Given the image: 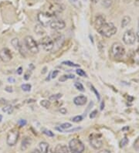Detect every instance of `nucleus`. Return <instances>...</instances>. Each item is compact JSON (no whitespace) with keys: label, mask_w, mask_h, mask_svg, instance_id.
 I'll use <instances>...</instances> for the list:
<instances>
[{"label":"nucleus","mask_w":139,"mask_h":153,"mask_svg":"<svg viewBox=\"0 0 139 153\" xmlns=\"http://www.w3.org/2000/svg\"><path fill=\"white\" fill-rule=\"evenodd\" d=\"M102 36L105 37H111L117 33V27L112 22H105L100 29L97 30Z\"/></svg>","instance_id":"obj_1"},{"label":"nucleus","mask_w":139,"mask_h":153,"mask_svg":"<svg viewBox=\"0 0 139 153\" xmlns=\"http://www.w3.org/2000/svg\"><path fill=\"white\" fill-rule=\"evenodd\" d=\"M84 149V145L78 138H73L69 142V150L71 153H83Z\"/></svg>","instance_id":"obj_2"},{"label":"nucleus","mask_w":139,"mask_h":153,"mask_svg":"<svg viewBox=\"0 0 139 153\" xmlns=\"http://www.w3.org/2000/svg\"><path fill=\"white\" fill-rule=\"evenodd\" d=\"M64 10V6L62 4L59 3H52L47 8V10L43 13L48 14L51 17H54L55 16L58 15L59 13H61Z\"/></svg>","instance_id":"obj_3"},{"label":"nucleus","mask_w":139,"mask_h":153,"mask_svg":"<svg viewBox=\"0 0 139 153\" xmlns=\"http://www.w3.org/2000/svg\"><path fill=\"white\" fill-rule=\"evenodd\" d=\"M24 43L26 48L32 53H37L39 52V47L35 39L31 36H26L24 39Z\"/></svg>","instance_id":"obj_4"},{"label":"nucleus","mask_w":139,"mask_h":153,"mask_svg":"<svg viewBox=\"0 0 139 153\" xmlns=\"http://www.w3.org/2000/svg\"><path fill=\"white\" fill-rule=\"evenodd\" d=\"M111 53L114 58H121L125 53V49L120 43H114L111 47Z\"/></svg>","instance_id":"obj_5"},{"label":"nucleus","mask_w":139,"mask_h":153,"mask_svg":"<svg viewBox=\"0 0 139 153\" xmlns=\"http://www.w3.org/2000/svg\"><path fill=\"white\" fill-rule=\"evenodd\" d=\"M39 44L42 46L43 49L45 51H51L54 47V39L50 36H46L39 39Z\"/></svg>","instance_id":"obj_6"},{"label":"nucleus","mask_w":139,"mask_h":153,"mask_svg":"<svg viewBox=\"0 0 139 153\" xmlns=\"http://www.w3.org/2000/svg\"><path fill=\"white\" fill-rule=\"evenodd\" d=\"M19 138V132L16 129H13L11 131H9L8 132L7 138H6V142H7L8 146H15L18 142Z\"/></svg>","instance_id":"obj_7"},{"label":"nucleus","mask_w":139,"mask_h":153,"mask_svg":"<svg viewBox=\"0 0 139 153\" xmlns=\"http://www.w3.org/2000/svg\"><path fill=\"white\" fill-rule=\"evenodd\" d=\"M90 144L94 149H100L103 146V141L101 135L97 134H93L90 137Z\"/></svg>","instance_id":"obj_8"},{"label":"nucleus","mask_w":139,"mask_h":153,"mask_svg":"<svg viewBox=\"0 0 139 153\" xmlns=\"http://www.w3.org/2000/svg\"><path fill=\"white\" fill-rule=\"evenodd\" d=\"M37 18H38V20L39 22V24L42 25L43 27H47L48 26H50V22L53 20V17H51L46 13H43V12L39 13L37 16Z\"/></svg>","instance_id":"obj_9"},{"label":"nucleus","mask_w":139,"mask_h":153,"mask_svg":"<svg viewBox=\"0 0 139 153\" xmlns=\"http://www.w3.org/2000/svg\"><path fill=\"white\" fill-rule=\"evenodd\" d=\"M123 41L127 45H132L135 43L136 36L132 30H127L123 36Z\"/></svg>","instance_id":"obj_10"},{"label":"nucleus","mask_w":139,"mask_h":153,"mask_svg":"<svg viewBox=\"0 0 139 153\" xmlns=\"http://www.w3.org/2000/svg\"><path fill=\"white\" fill-rule=\"evenodd\" d=\"M50 28L52 29V30H63L65 28V26H66V23L62 19H53L51 21L50 24Z\"/></svg>","instance_id":"obj_11"},{"label":"nucleus","mask_w":139,"mask_h":153,"mask_svg":"<svg viewBox=\"0 0 139 153\" xmlns=\"http://www.w3.org/2000/svg\"><path fill=\"white\" fill-rule=\"evenodd\" d=\"M12 58H13L12 53L8 48H2L0 51V60L2 62L7 63L12 60Z\"/></svg>","instance_id":"obj_12"},{"label":"nucleus","mask_w":139,"mask_h":153,"mask_svg":"<svg viewBox=\"0 0 139 153\" xmlns=\"http://www.w3.org/2000/svg\"><path fill=\"white\" fill-rule=\"evenodd\" d=\"M87 101V97L86 96L80 95L76 97L74 99V103L77 106H83V105H86V103Z\"/></svg>","instance_id":"obj_13"},{"label":"nucleus","mask_w":139,"mask_h":153,"mask_svg":"<svg viewBox=\"0 0 139 153\" xmlns=\"http://www.w3.org/2000/svg\"><path fill=\"white\" fill-rule=\"evenodd\" d=\"M106 22L105 20V17L103 16L102 15H99L96 17V19H95V22H94V26L96 30H97L98 29H100L103 25Z\"/></svg>","instance_id":"obj_14"},{"label":"nucleus","mask_w":139,"mask_h":153,"mask_svg":"<svg viewBox=\"0 0 139 153\" xmlns=\"http://www.w3.org/2000/svg\"><path fill=\"white\" fill-rule=\"evenodd\" d=\"M54 153H70L69 148L64 144H59L55 147Z\"/></svg>","instance_id":"obj_15"},{"label":"nucleus","mask_w":139,"mask_h":153,"mask_svg":"<svg viewBox=\"0 0 139 153\" xmlns=\"http://www.w3.org/2000/svg\"><path fill=\"white\" fill-rule=\"evenodd\" d=\"M32 138L30 137H25L22 141V143H21V150L22 151H25L31 146L32 144Z\"/></svg>","instance_id":"obj_16"},{"label":"nucleus","mask_w":139,"mask_h":153,"mask_svg":"<svg viewBox=\"0 0 139 153\" xmlns=\"http://www.w3.org/2000/svg\"><path fill=\"white\" fill-rule=\"evenodd\" d=\"M39 148L40 153H47L49 151V144L45 142H41L39 144Z\"/></svg>","instance_id":"obj_17"},{"label":"nucleus","mask_w":139,"mask_h":153,"mask_svg":"<svg viewBox=\"0 0 139 153\" xmlns=\"http://www.w3.org/2000/svg\"><path fill=\"white\" fill-rule=\"evenodd\" d=\"M35 32L38 35H43L45 33V30L43 29V26L41 24H38L35 26Z\"/></svg>","instance_id":"obj_18"},{"label":"nucleus","mask_w":139,"mask_h":153,"mask_svg":"<svg viewBox=\"0 0 139 153\" xmlns=\"http://www.w3.org/2000/svg\"><path fill=\"white\" fill-rule=\"evenodd\" d=\"M2 111L7 113L8 114H11L13 112V107L10 105H7L2 108Z\"/></svg>","instance_id":"obj_19"},{"label":"nucleus","mask_w":139,"mask_h":153,"mask_svg":"<svg viewBox=\"0 0 139 153\" xmlns=\"http://www.w3.org/2000/svg\"><path fill=\"white\" fill-rule=\"evenodd\" d=\"M130 22H131V17L124 16L122 19V20H121V27H122V28L126 27V26L129 24Z\"/></svg>","instance_id":"obj_20"},{"label":"nucleus","mask_w":139,"mask_h":153,"mask_svg":"<svg viewBox=\"0 0 139 153\" xmlns=\"http://www.w3.org/2000/svg\"><path fill=\"white\" fill-rule=\"evenodd\" d=\"M12 45H13L14 48L16 49H18V50H20V43H19V40L18 38H14L11 41Z\"/></svg>","instance_id":"obj_21"},{"label":"nucleus","mask_w":139,"mask_h":153,"mask_svg":"<svg viewBox=\"0 0 139 153\" xmlns=\"http://www.w3.org/2000/svg\"><path fill=\"white\" fill-rule=\"evenodd\" d=\"M40 105L43 108H45L46 109L50 108V106H51V102L48 100H42L40 101Z\"/></svg>","instance_id":"obj_22"},{"label":"nucleus","mask_w":139,"mask_h":153,"mask_svg":"<svg viewBox=\"0 0 139 153\" xmlns=\"http://www.w3.org/2000/svg\"><path fill=\"white\" fill-rule=\"evenodd\" d=\"M75 78V76L74 75H63L62 76H60L59 79V80L60 82H64L68 79H74Z\"/></svg>","instance_id":"obj_23"},{"label":"nucleus","mask_w":139,"mask_h":153,"mask_svg":"<svg viewBox=\"0 0 139 153\" xmlns=\"http://www.w3.org/2000/svg\"><path fill=\"white\" fill-rule=\"evenodd\" d=\"M62 97V94H53V95L50 96L49 97V101H56L59 100V98H61Z\"/></svg>","instance_id":"obj_24"},{"label":"nucleus","mask_w":139,"mask_h":153,"mask_svg":"<svg viewBox=\"0 0 139 153\" xmlns=\"http://www.w3.org/2000/svg\"><path fill=\"white\" fill-rule=\"evenodd\" d=\"M21 88H22V90L23 91L29 92L31 91L32 86L30 84H24L21 85Z\"/></svg>","instance_id":"obj_25"},{"label":"nucleus","mask_w":139,"mask_h":153,"mask_svg":"<svg viewBox=\"0 0 139 153\" xmlns=\"http://www.w3.org/2000/svg\"><path fill=\"white\" fill-rule=\"evenodd\" d=\"M62 64H64V65L69 66V67H80V65H79V64H74V63H73V62H71V61H63Z\"/></svg>","instance_id":"obj_26"},{"label":"nucleus","mask_w":139,"mask_h":153,"mask_svg":"<svg viewBox=\"0 0 139 153\" xmlns=\"http://www.w3.org/2000/svg\"><path fill=\"white\" fill-rule=\"evenodd\" d=\"M74 86H75V88H76L78 91H80L83 92L84 91H85V90H84V88H83V84H82L81 83L75 82V84H74Z\"/></svg>","instance_id":"obj_27"},{"label":"nucleus","mask_w":139,"mask_h":153,"mask_svg":"<svg viewBox=\"0 0 139 153\" xmlns=\"http://www.w3.org/2000/svg\"><path fill=\"white\" fill-rule=\"evenodd\" d=\"M60 128L63 129V130H67L68 128L72 127V125L71 123H68V122H66V123H63L60 125Z\"/></svg>","instance_id":"obj_28"},{"label":"nucleus","mask_w":139,"mask_h":153,"mask_svg":"<svg viewBox=\"0 0 139 153\" xmlns=\"http://www.w3.org/2000/svg\"><path fill=\"white\" fill-rule=\"evenodd\" d=\"M128 138L125 136L124 138H122V140H121V142H120V148L125 147V146L128 145Z\"/></svg>","instance_id":"obj_29"},{"label":"nucleus","mask_w":139,"mask_h":153,"mask_svg":"<svg viewBox=\"0 0 139 153\" xmlns=\"http://www.w3.org/2000/svg\"><path fill=\"white\" fill-rule=\"evenodd\" d=\"M76 73L80 76H84V77H87V74L85 73V71H83L82 69H77L76 71Z\"/></svg>","instance_id":"obj_30"},{"label":"nucleus","mask_w":139,"mask_h":153,"mask_svg":"<svg viewBox=\"0 0 139 153\" xmlns=\"http://www.w3.org/2000/svg\"><path fill=\"white\" fill-rule=\"evenodd\" d=\"M82 120H83V117H82L81 115H77V116H75V117H74V118L71 119V121H72L73 122H76V123H77V122H80V121H81Z\"/></svg>","instance_id":"obj_31"},{"label":"nucleus","mask_w":139,"mask_h":153,"mask_svg":"<svg viewBox=\"0 0 139 153\" xmlns=\"http://www.w3.org/2000/svg\"><path fill=\"white\" fill-rule=\"evenodd\" d=\"M43 134H45L46 135H47V136H49V137H54V132H52V131H50V130H48V129H43Z\"/></svg>","instance_id":"obj_32"},{"label":"nucleus","mask_w":139,"mask_h":153,"mask_svg":"<svg viewBox=\"0 0 139 153\" xmlns=\"http://www.w3.org/2000/svg\"><path fill=\"white\" fill-rule=\"evenodd\" d=\"M111 0H104V2H103V6L106 8H108L111 6Z\"/></svg>","instance_id":"obj_33"},{"label":"nucleus","mask_w":139,"mask_h":153,"mask_svg":"<svg viewBox=\"0 0 139 153\" xmlns=\"http://www.w3.org/2000/svg\"><path fill=\"white\" fill-rule=\"evenodd\" d=\"M134 148L136 151L139 152V137L135 140V142H134Z\"/></svg>","instance_id":"obj_34"},{"label":"nucleus","mask_w":139,"mask_h":153,"mask_svg":"<svg viewBox=\"0 0 139 153\" xmlns=\"http://www.w3.org/2000/svg\"><path fill=\"white\" fill-rule=\"evenodd\" d=\"M18 124H19V126L22 127V126H25V125L27 124V121H26V120L20 119L19 121H18Z\"/></svg>","instance_id":"obj_35"},{"label":"nucleus","mask_w":139,"mask_h":153,"mask_svg":"<svg viewBox=\"0 0 139 153\" xmlns=\"http://www.w3.org/2000/svg\"><path fill=\"white\" fill-rule=\"evenodd\" d=\"M59 71H57V70H55V71H54L52 72V74H51V78L54 79L56 77V76H57L58 74H59Z\"/></svg>","instance_id":"obj_36"},{"label":"nucleus","mask_w":139,"mask_h":153,"mask_svg":"<svg viewBox=\"0 0 139 153\" xmlns=\"http://www.w3.org/2000/svg\"><path fill=\"white\" fill-rule=\"evenodd\" d=\"M97 110L93 111L91 112V114H90V118H91V119L94 118L97 116Z\"/></svg>","instance_id":"obj_37"},{"label":"nucleus","mask_w":139,"mask_h":153,"mask_svg":"<svg viewBox=\"0 0 139 153\" xmlns=\"http://www.w3.org/2000/svg\"><path fill=\"white\" fill-rule=\"evenodd\" d=\"M82 128L80 127V128H73V129H71V130H66V131H64L63 132H67V133H70V132H74V131H79V130H80Z\"/></svg>","instance_id":"obj_38"},{"label":"nucleus","mask_w":139,"mask_h":153,"mask_svg":"<svg viewBox=\"0 0 139 153\" xmlns=\"http://www.w3.org/2000/svg\"><path fill=\"white\" fill-rule=\"evenodd\" d=\"M91 90H92L94 92V94H96V97L97 98V100H100V95H99V93L97 92V91L96 89H95V88L94 86H91Z\"/></svg>","instance_id":"obj_39"},{"label":"nucleus","mask_w":139,"mask_h":153,"mask_svg":"<svg viewBox=\"0 0 139 153\" xmlns=\"http://www.w3.org/2000/svg\"><path fill=\"white\" fill-rule=\"evenodd\" d=\"M30 76H31V72L30 71H27L24 74V79L26 80H28L30 78Z\"/></svg>","instance_id":"obj_40"},{"label":"nucleus","mask_w":139,"mask_h":153,"mask_svg":"<svg viewBox=\"0 0 139 153\" xmlns=\"http://www.w3.org/2000/svg\"><path fill=\"white\" fill-rule=\"evenodd\" d=\"M5 91L7 92H9V93H11V92H13V88L12 87H6V88H5Z\"/></svg>","instance_id":"obj_41"},{"label":"nucleus","mask_w":139,"mask_h":153,"mask_svg":"<svg viewBox=\"0 0 139 153\" xmlns=\"http://www.w3.org/2000/svg\"><path fill=\"white\" fill-rule=\"evenodd\" d=\"M97 153H111V152L108 149H104V150H100V151H99Z\"/></svg>","instance_id":"obj_42"},{"label":"nucleus","mask_w":139,"mask_h":153,"mask_svg":"<svg viewBox=\"0 0 139 153\" xmlns=\"http://www.w3.org/2000/svg\"><path fill=\"white\" fill-rule=\"evenodd\" d=\"M59 111L61 112L62 114H66V113H67V109L64 108H61L59 109Z\"/></svg>","instance_id":"obj_43"},{"label":"nucleus","mask_w":139,"mask_h":153,"mask_svg":"<svg viewBox=\"0 0 139 153\" xmlns=\"http://www.w3.org/2000/svg\"><path fill=\"white\" fill-rule=\"evenodd\" d=\"M22 67H19L18 68V70H17V74H22Z\"/></svg>","instance_id":"obj_44"},{"label":"nucleus","mask_w":139,"mask_h":153,"mask_svg":"<svg viewBox=\"0 0 139 153\" xmlns=\"http://www.w3.org/2000/svg\"><path fill=\"white\" fill-rule=\"evenodd\" d=\"M8 80H9V82H13V83L15 82V79L13 78V77H9V78H8Z\"/></svg>","instance_id":"obj_45"},{"label":"nucleus","mask_w":139,"mask_h":153,"mask_svg":"<svg viewBox=\"0 0 139 153\" xmlns=\"http://www.w3.org/2000/svg\"><path fill=\"white\" fill-rule=\"evenodd\" d=\"M31 153H40V151H39V149H36L33 150V151L31 152Z\"/></svg>","instance_id":"obj_46"},{"label":"nucleus","mask_w":139,"mask_h":153,"mask_svg":"<svg viewBox=\"0 0 139 153\" xmlns=\"http://www.w3.org/2000/svg\"><path fill=\"white\" fill-rule=\"evenodd\" d=\"M104 101H102L101 105H100V110H103V109H104Z\"/></svg>","instance_id":"obj_47"},{"label":"nucleus","mask_w":139,"mask_h":153,"mask_svg":"<svg viewBox=\"0 0 139 153\" xmlns=\"http://www.w3.org/2000/svg\"><path fill=\"white\" fill-rule=\"evenodd\" d=\"M91 2H92L93 3L96 4V3H97V2H99V0H91Z\"/></svg>","instance_id":"obj_48"},{"label":"nucleus","mask_w":139,"mask_h":153,"mask_svg":"<svg viewBox=\"0 0 139 153\" xmlns=\"http://www.w3.org/2000/svg\"><path fill=\"white\" fill-rule=\"evenodd\" d=\"M137 36H138V41H139V30H138V32L137 33Z\"/></svg>","instance_id":"obj_49"},{"label":"nucleus","mask_w":139,"mask_h":153,"mask_svg":"<svg viewBox=\"0 0 139 153\" xmlns=\"http://www.w3.org/2000/svg\"><path fill=\"white\" fill-rule=\"evenodd\" d=\"M2 115H0V121H2Z\"/></svg>","instance_id":"obj_50"},{"label":"nucleus","mask_w":139,"mask_h":153,"mask_svg":"<svg viewBox=\"0 0 139 153\" xmlns=\"http://www.w3.org/2000/svg\"><path fill=\"white\" fill-rule=\"evenodd\" d=\"M5 102H1V100H0V105H2V104H4Z\"/></svg>","instance_id":"obj_51"}]
</instances>
